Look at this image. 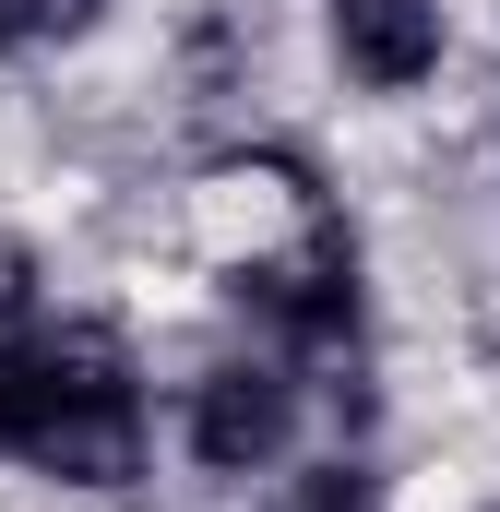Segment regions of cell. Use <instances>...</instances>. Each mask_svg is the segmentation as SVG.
<instances>
[{
	"label": "cell",
	"mask_w": 500,
	"mask_h": 512,
	"mask_svg": "<svg viewBox=\"0 0 500 512\" xmlns=\"http://www.w3.org/2000/svg\"><path fill=\"white\" fill-rule=\"evenodd\" d=\"M24 465L36 477H72V489H108L143 465V393L96 334H36V429H24Z\"/></svg>",
	"instance_id": "obj_1"
},
{
	"label": "cell",
	"mask_w": 500,
	"mask_h": 512,
	"mask_svg": "<svg viewBox=\"0 0 500 512\" xmlns=\"http://www.w3.org/2000/svg\"><path fill=\"white\" fill-rule=\"evenodd\" d=\"M239 310L274 322L286 346H346L358 334V251H346V227H310L298 262H239Z\"/></svg>",
	"instance_id": "obj_2"
},
{
	"label": "cell",
	"mask_w": 500,
	"mask_h": 512,
	"mask_svg": "<svg viewBox=\"0 0 500 512\" xmlns=\"http://www.w3.org/2000/svg\"><path fill=\"white\" fill-rule=\"evenodd\" d=\"M286 441H298V382H286L274 358H227L215 382L191 393V453H203L215 477H262Z\"/></svg>",
	"instance_id": "obj_3"
},
{
	"label": "cell",
	"mask_w": 500,
	"mask_h": 512,
	"mask_svg": "<svg viewBox=\"0 0 500 512\" xmlns=\"http://www.w3.org/2000/svg\"><path fill=\"white\" fill-rule=\"evenodd\" d=\"M441 0H334V60L370 84V96H417L441 72Z\"/></svg>",
	"instance_id": "obj_4"
},
{
	"label": "cell",
	"mask_w": 500,
	"mask_h": 512,
	"mask_svg": "<svg viewBox=\"0 0 500 512\" xmlns=\"http://www.w3.org/2000/svg\"><path fill=\"white\" fill-rule=\"evenodd\" d=\"M24 429H36V334L0 322V465H24Z\"/></svg>",
	"instance_id": "obj_5"
},
{
	"label": "cell",
	"mask_w": 500,
	"mask_h": 512,
	"mask_svg": "<svg viewBox=\"0 0 500 512\" xmlns=\"http://www.w3.org/2000/svg\"><path fill=\"white\" fill-rule=\"evenodd\" d=\"M274 512H381V501H370V477H358V465H310Z\"/></svg>",
	"instance_id": "obj_6"
},
{
	"label": "cell",
	"mask_w": 500,
	"mask_h": 512,
	"mask_svg": "<svg viewBox=\"0 0 500 512\" xmlns=\"http://www.w3.org/2000/svg\"><path fill=\"white\" fill-rule=\"evenodd\" d=\"M108 0H12V24H48V36H84Z\"/></svg>",
	"instance_id": "obj_7"
},
{
	"label": "cell",
	"mask_w": 500,
	"mask_h": 512,
	"mask_svg": "<svg viewBox=\"0 0 500 512\" xmlns=\"http://www.w3.org/2000/svg\"><path fill=\"white\" fill-rule=\"evenodd\" d=\"M0 48H12V0H0Z\"/></svg>",
	"instance_id": "obj_8"
}]
</instances>
